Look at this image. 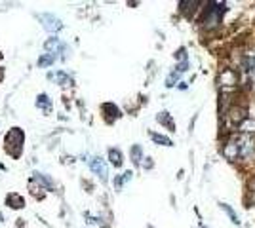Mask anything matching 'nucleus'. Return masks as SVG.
<instances>
[{"instance_id": "nucleus-8", "label": "nucleus", "mask_w": 255, "mask_h": 228, "mask_svg": "<svg viewBox=\"0 0 255 228\" xmlns=\"http://www.w3.org/2000/svg\"><path fill=\"white\" fill-rule=\"evenodd\" d=\"M156 120H158V124H162L164 128H168L170 131H175V122H173V118H171V114L168 111H162V113L156 114Z\"/></svg>"}, {"instance_id": "nucleus-11", "label": "nucleus", "mask_w": 255, "mask_h": 228, "mask_svg": "<svg viewBox=\"0 0 255 228\" xmlns=\"http://www.w3.org/2000/svg\"><path fill=\"white\" fill-rule=\"evenodd\" d=\"M103 113H105V116H111L113 120H116V118H120V109L116 107V105H113V103H105L103 107Z\"/></svg>"}, {"instance_id": "nucleus-19", "label": "nucleus", "mask_w": 255, "mask_h": 228, "mask_svg": "<svg viewBox=\"0 0 255 228\" xmlns=\"http://www.w3.org/2000/svg\"><path fill=\"white\" fill-rule=\"evenodd\" d=\"M54 61H56V57L52 56V54H44L40 59H38V67H50V65H54Z\"/></svg>"}, {"instance_id": "nucleus-12", "label": "nucleus", "mask_w": 255, "mask_h": 228, "mask_svg": "<svg viewBox=\"0 0 255 228\" xmlns=\"http://www.w3.org/2000/svg\"><path fill=\"white\" fill-rule=\"evenodd\" d=\"M36 107L42 109V111H46V113H50V111H52V99H50V95L40 93L38 99H36Z\"/></svg>"}, {"instance_id": "nucleus-18", "label": "nucleus", "mask_w": 255, "mask_h": 228, "mask_svg": "<svg viewBox=\"0 0 255 228\" xmlns=\"http://www.w3.org/2000/svg\"><path fill=\"white\" fill-rule=\"evenodd\" d=\"M131 175H133V173H131V171H126V173H124V175H120V177H116V179H114V186H116V188H118V190H120V188H122V186H124V183H128V181H129V179H131Z\"/></svg>"}, {"instance_id": "nucleus-13", "label": "nucleus", "mask_w": 255, "mask_h": 228, "mask_svg": "<svg viewBox=\"0 0 255 228\" xmlns=\"http://www.w3.org/2000/svg\"><path fill=\"white\" fill-rule=\"evenodd\" d=\"M109 160L113 162V166L120 168L122 162H124V156H122V152H120L118 148H109Z\"/></svg>"}, {"instance_id": "nucleus-7", "label": "nucleus", "mask_w": 255, "mask_h": 228, "mask_svg": "<svg viewBox=\"0 0 255 228\" xmlns=\"http://www.w3.org/2000/svg\"><path fill=\"white\" fill-rule=\"evenodd\" d=\"M238 129H240L244 135H255V118L246 116L240 124H238Z\"/></svg>"}, {"instance_id": "nucleus-5", "label": "nucleus", "mask_w": 255, "mask_h": 228, "mask_svg": "<svg viewBox=\"0 0 255 228\" xmlns=\"http://www.w3.org/2000/svg\"><path fill=\"white\" fill-rule=\"evenodd\" d=\"M255 152V142L252 139H240L238 141V156L244 158V160H250V158L254 156Z\"/></svg>"}, {"instance_id": "nucleus-21", "label": "nucleus", "mask_w": 255, "mask_h": 228, "mask_svg": "<svg viewBox=\"0 0 255 228\" xmlns=\"http://www.w3.org/2000/svg\"><path fill=\"white\" fill-rule=\"evenodd\" d=\"M175 57H177V59H183V57H185V50H183V48H181V50L175 54ZM183 61H185V59H183Z\"/></svg>"}, {"instance_id": "nucleus-4", "label": "nucleus", "mask_w": 255, "mask_h": 228, "mask_svg": "<svg viewBox=\"0 0 255 228\" xmlns=\"http://www.w3.org/2000/svg\"><path fill=\"white\" fill-rule=\"evenodd\" d=\"M90 170L94 171L96 175H99V179L105 183L107 181V175H109V170H107V164H105V160L99 156H94L90 160Z\"/></svg>"}, {"instance_id": "nucleus-17", "label": "nucleus", "mask_w": 255, "mask_h": 228, "mask_svg": "<svg viewBox=\"0 0 255 228\" xmlns=\"http://www.w3.org/2000/svg\"><path fill=\"white\" fill-rule=\"evenodd\" d=\"M219 82L223 86H232L236 82V76H234V72L232 71H225L221 76H219Z\"/></svg>"}, {"instance_id": "nucleus-2", "label": "nucleus", "mask_w": 255, "mask_h": 228, "mask_svg": "<svg viewBox=\"0 0 255 228\" xmlns=\"http://www.w3.org/2000/svg\"><path fill=\"white\" fill-rule=\"evenodd\" d=\"M210 8H206V12H204V17H202V25L206 28H212L215 25H219V21H221V14L225 12V4L221 2H210L208 4Z\"/></svg>"}, {"instance_id": "nucleus-15", "label": "nucleus", "mask_w": 255, "mask_h": 228, "mask_svg": "<svg viewBox=\"0 0 255 228\" xmlns=\"http://www.w3.org/2000/svg\"><path fill=\"white\" fill-rule=\"evenodd\" d=\"M219 207H221V209H223V211H225V213L230 217V221H232L234 225H240V219H238V215H236V211H234V209H232L228 203H219Z\"/></svg>"}, {"instance_id": "nucleus-22", "label": "nucleus", "mask_w": 255, "mask_h": 228, "mask_svg": "<svg viewBox=\"0 0 255 228\" xmlns=\"http://www.w3.org/2000/svg\"><path fill=\"white\" fill-rule=\"evenodd\" d=\"M149 228H153V227H149Z\"/></svg>"}, {"instance_id": "nucleus-16", "label": "nucleus", "mask_w": 255, "mask_h": 228, "mask_svg": "<svg viewBox=\"0 0 255 228\" xmlns=\"http://www.w3.org/2000/svg\"><path fill=\"white\" fill-rule=\"evenodd\" d=\"M141 160H143V148L139 144H133V146H131V162H133L135 166H139Z\"/></svg>"}, {"instance_id": "nucleus-3", "label": "nucleus", "mask_w": 255, "mask_h": 228, "mask_svg": "<svg viewBox=\"0 0 255 228\" xmlns=\"http://www.w3.org/2000/svg\"><path fill=\"white\" fill-rule=\"evenodd\" d=\"M36 19L42 23V27L46 28L48 32H57V30H61V28H63L61 19L56 17L54 14H36Z\"/></svg>"}, {"instance_id": "nucleus-9", "label": "nucleus", "mask_w": 255, "mask_h": 228, "mask_svg": "<svg viewBox=\"0 0 255 228\" xmlns=\"http://www.w3.org/2000/svg\"><path fill=\"white\" fill-rule=\"evenodd\" d=\"M223 154L227 160H234V158H238V141L234 139V141H228L225 146H223Z\"/></svg>"}, {"instance_id": "nucleus-6", "label": "nucleus", "mask_w": 255, "mask_h": 228, "mask_svg": "<svg viewBox=\"0 0 255 228\" xmlns=\"http://www.w3.org/2000/svg\"><path fill=\"white\" fill-rule=\"evenodd\" d=\"M63 48H65V46H63V44H61V40H59V38H56V36L44 42V50H46L48 54H52L54 57H56L57 54H59V52L63 50Z\"/></svg>"}, {"instance_id": "nucleus-20", "label": "nucleus", "mask_w": 255, "mask_h": 228, "mask_svg": "<svg viewBox=\"0 0 255 228\" xmlns=\"http://www.w3.org/2000/svg\"><path fill=\"white\" fill-rule=\"evenodd\" d=\"M177 78H179V72H177V71L171 72L170 76L166 78V86H168V87H173V86H175V82H177Z\"/></svg>"}, {"instance_id": "nucleus-14", "label": "nucleus", "mask_w": 255, "mask_h": 228, "mask_svg": "<svg viewBox=\"0 0 255 228\" xmlns=\"http://www.w3.org/2000/svg\"><path fill=\"white\" fill-rule=\"evenodd\" d=\"M151 139H153L156 144H162V146H173L170 137H166V135H162V133H153V131H151Z\"/></svg>"}, {"instance_id": "nucleus-10", "label": "nucleus", "mask_w": 255, "mask_h": 228, "mask_svg": "<svg viewBox=\"0 0 255 228\" xmlns=\"http://www.w3.org/2000/svg\"><path fill=\"white\" fill-rule=\"evenodd\" d=\"M6 203H8L12 209H21V207H25V201H23V198H21L19 194H8Z\"/></svg>"}, {"instance_id": "nucleus-1", "label": "nucleus", "mask_w": 255, "mask_h": 228, "mask_svg": "<svg viewBox=\"0 0 255 228\" xmlns=\"http://www.w3.org/2000/svg\"><path fill=\"white\" fill-rule=\"evenodd\" d=\"M23 141H25V135H23V131L19 128H14L8 131V135H6V150H8V154L10 156H21V150H23Z\"/></svg>"}]
</instances>
